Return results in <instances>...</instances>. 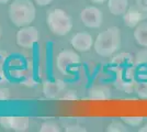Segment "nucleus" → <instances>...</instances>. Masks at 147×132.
<instances>
[{
  "mask_svg": "<svg viewBox=\"0 0 147 132\" xmlns=\"http://www.w3.org/2000/svg\"><path fill=\"white\" fill-rule=\"evenodd\" d=\"M121 47V30L117 26H111L99 33L94 40L93 49L102 57L113 55Z\"/></svg>",
  "mask_w": 147,
  "mask_h": 132,
  "instance_id": "f257e3e1",
  "label": "nucleus"
},
{
  "mask_svg": "<svg viewBox=\"0 0 147 132\" xmlns=\"http://www.w3.org/2000/svg\"><path fill=\"white\" fill-rule=\"evenodd\" d=\"M36 16V9L31 0H14L9 7V18L18 28L30 25Z\"/></svg>",
  "mask_w": 147,
  "mask_h": 132,
  "instance_id": "f03ea898",
  "label": "nucleus"
},
{
  "mask_svg": "<svg viewBox=\"0 0 147 132\" xmlns=\"http://www.w3.org/2000/svg\"><path fill=\"white\" fill-rule=\"evenodd\" d=\"M46 23L51 31L56 35H66L73 29V21L66 11L56 8L47 13Z\"/></svg>",
  "mask_w": 147,
  "mask_h": 132,
  "instance_id": "7ed1b4c3",
  "label": "nucleus"
},
{
  "mask_svg": "<svg viewBox=\"0 0 147 132\" xmlns=\"http://www.w3.org/2000/svg\"><path fill=\"white\" fill-rule=\"evenodd\" d=\"M80 63V56L73 50H64L56 56V67L63 75H68L74 66Z\"/></svg>",
  "mask_w": 147,
  "mask_h": 132,
  "instance_id": "20e7f679",
  "label": "nucleus"
},
{
  "mask_svg": "<svg viewBox=\"0 0 147 132\" xmlns=\"http://www.w3.org/2000/svg\"><path fill=\"white\" fill-rule=\"evenodd\" d=\"M38 30L33 25H25L20 28V30L17 32L16 41L20 47L23 49H31L34 46V44L38 41Z\"/></svg>",
  "mask_w": 147,
  "mask_h": 132,
  "instance_id": "39448f33",
  "label": "nucleus"
},
{
  "mask_svg": "<svg viewBox=\"0 0 147 132\" xmlns=\"http://www.w3.org/2000/svg\"><path fill=\"white\" fill-rule=\"evenodd\" d=\"M80 19L87 28L97 29V28H100L103 22V13L97 7L89 6L81 10Z\"/></svg>",
  "mask_w": 147,
  "mask_h": 132,
  "instance_id": "423d86ee",
  "label": "nucleus"
},
{
  "mask_svg": "<svg viewBox=\"0 0 147 132\" xmlns=\"http://www.w3.org/2000/svg\"><path fill=\"white\" fill-rule=\"evenodd\" d=\"M0 126L16 132H24L30 127L28 117H0Z\"/></svg>",
  "mask_w": 147,
  "mask_h": 132,
  "instance_id": "0eeeda50",
  "label": "nucleus"
},
{
  "mask_svg": "<svg viewBox=\"0 0 147 132\" xmlns=\"http://www.w3.org/2000/svg\"><path fill=\"white\" fill-rule=\"evenodd\" d=\"M147 14L145 11L141 10L138 7H131L127 11L123 14V21L124 24L129 28H136L141 22L145 21Z\"/></svg>",
  "mask_w": 147,
  "mask_h": 132,
  "instance_id": "6e6552de",
  "label": "nucleus"
},
{
  "mask_svg": "<svg viewBox=\"0 0 147 132\" xmlns=\"http://www.w3.org/2000/svg\"><path fill=\"white\" fill-rule=\"evenodd\" d=\"M93 39L92 35L87 32H78L71 38L70 44L76 51L79 52H88L91 50L93 45Z\"/></svg>",
  "mask_w": 147,
  "mask_h": 132,
  "instance_id": "1a4fd4ad",
  "label": "nucleus"
},
{
  "mask_svg": "<svg viewBox=\"0 0 147 132\" xmlns=\"http://www.w3.org/2000/svg\"><path fill=\"white\" fill-rule=\"evenodd\" d=\"M108 8L113 16H123L129 9V0H108Z\"/></svg>",
  "mask_w": 147,
  "mask_h": 132,
  "instance_id": "9d476101",
  "label": "nucleus"
},
{
  "mask_svg": "<svg viewBox=\"0 0 147 132\" xmlns=\"http://www.w3.org/2000/svg\"><path fill=\"white\" fill-rule=\"evenodd\" d=\"M65 88V85L63 82H46L43 86L44 95L47 98H56L58 94Z\"/></svg>",
  "mask_w": 147,
  "mask_h": 132,
  "instance_id": "9b49d317",
  "label": "nucleus"
},
{
  "mask_svg": "<svg viewBox=\"0 0 147 132\" xmlns=\"http://www.w3.org/2000/svg\"><path fill=\"white\" fill-rule=\"evenodd\" d=\"M134 39L138 45L147 47V22H141L135 28Z\"/></svg>",
  "mask_w": 147,
  "mask_h": 132,
  "instance_id": "f8f14e48",
  "label": "nucleus"
},
{
  "mask_svg": "<svg viewBox=\"0 0 147 132\" xmlns=\"http://www.w3.org/2000/svg\"><path fill=\"white\" fill-rule=\"evenodd\" d=\"M111 97L110 89L104 86H98V87H93L89 91V99L93 100H107Z\"/></svg>",
  "mask_w": 147,
  "mask_h": 132,
  "instance_id": "ddd939ff",
  "label": "nucleus"
},
{
  "mask_svg": "<svg viewBox=\"0 0 147 132\" xmlns=\"http://www.w3.org/2000/svg\"><path fill=\"white\" fill-rule=\"evenodd\" d=\"M41 132H59L61 128L59 126L54 122V121H45L42 123V126L40 128Z\"/></svg>",
  "mask_w": 147,
  "mask_h": 132,
  "instance_id": "4468645a",
  "label": "nucleus"
},
{
  "mask_svg": "<svg viewBox=\"0 0 147 132\" xmlns=\"http://www.w3.org/2000/svg\"><path fill=\"white\" fill-rule=\"evenodd\" d=\"M135 91L142 99H147V81H143L135 85Z\"/></svg>",
  "mask_w": 147,
  "mask_h": 132,
  "instance_id": "2eb2a0df",
  "label": "nucleus"
},
{
  "mask_svg": "<svg viewBox=\"0 0 147 132\" xmlns=\"http://www.w3.org/2000/svg\"><path fill=\"white\" fill-rule=\"evenodd\" d=\"M107 131L108 132H125L127 131V128L126 126L122 123V122H119V121H113L111 122L110 125L107 128Z\"/></svg>",
  "mask_w": 147,
  "mask_h": 132,
  "instance_id": "dca6fc26",
  "label": "nucleus"
},
{
  "mask_svg": "<svg viewBox=\"0 0 147 132\" xmlns=\"http://www.w3.org/2000/svg\"><path fill=\"white\" fill-rule=\"evenodd\" d=\"M124 123L131 127H137L143 122V117H122L121 118Z\"/></svg>",
  "mask_w": 147,
  "mask_h": 132,
  "instance_id": "f3484780",
  "label": "nucleus"
},
{
  "mask_svg": "<svg viewBox=\"0 0 147 132\" xmlns=\"http://www.w3.org/2000/svg\"><path fill=\"white\" fill-rule=\"evenodd\" d=\"M78 97H77V94L75 90H68L66 94L61 97V99L64 100H76Z\"/></svg>",
  "mask_w": 147,
  "mask_h": 132,
  "instance_id": "a211bd4d",
  "label": "nucleus"
},
{
  "mask_svg": "<svg viewBox=\"0 0 147 132\" xmlns=\"http://www.w3.org/2000/svg\"><path fill=\"white\" fill-rule=\"evenodd\" d=\"M10 97V91L8 88H0V101H3L9 99Z\"/></svg>",
  "mask_w": 147,
  "mask_h": 132,
  "instance_id": "6ab92c4d",
  "label": "nucleus"
},
{
  "mask_svg": "<svg viewBox=\"0 0 147 132\" xmlns=\"http://www.w3.org/2000/svg\"><path fill=\"white\" fill-rule=\"evenodd\" d=\"M136 6L141 10L147 12V0H136Z\"/></svg>",
  "mask_w": 147,
  "mask_h": 132,
  "instance_id": "aec40b11",
  "label": "nucleus"
},
{
  "mask_svg": "<svg viewBox=\"0 0 147 132\" xmlns=\"http://www.w3.org/2000/svg\"><path fill=\"white\" fill-rule=\"evenodd\" d=\"M66 131H86V129L80 126H69L67 127Z\"/></svg>",
  "mask_w": 147,
  "mask_h": 132,
  "instance_id": "412c9836",
  "label": "nucleus"
},
{
  "mask_svg": "<svg viewBox=\"0 0 147 132\" xmlns=\"http://www.w3.org/2000/svg\"><path fill=\"white\" fill-rule=\"evenodd\" d=\"M34 1H35V3L38 5L40 7H45V6H49L53 0H34Z\"/></svg>",
  "mask_w": 147,
  "mask_h": 132,
  "instance_id": "4be33fe9",
  "label": "nucleus"
},
{
  "mask_svg": "<svg viewBox=\"0 0 147 132\" xmlns=\"http://www.w3.org/2000/svg\"><path fill=\"white\" fill-rule=\"evenodd\" d=\"M3 63H5V60L2 57H0V75H2V73H3Z\"/></svg>",
  "mask_w": 147,
  "mask_h": 132,
  "instance_id": "5701e85b",
  "label": "nucleus"
},
{
  "mask_svg": "<svg viewBox=\"0 0 147 132\" xmlns=\"http://www.w3.org/2000/svg\"><path fill=\"white\" fill-rule=\"evenodd\" d=\"M89 1H91L92 3H104L107 0H89Z\"/></svg>",
  "mask_w": 147,
  "mask_h": 132,
  "instance_id": "b1692460",
  "label": "nucleus"
},
{
  "mask_svg": "<svg viewBox=\"0 0 147 132\" xmlns=\"http://www.w3.org/2000/svg\"><path fill=\"white\" fill-rule=\"evenodd\" d=\"M138 131L140 132H147V125H145V126L143 127V128H141V129H138Z\"/></svg>",
  "mask_w": 147,
  "mask_h": 132,
  "instance_id": "393cba45",
  "label": "nucleus"
},
{
  "mask_svg": "<svg viewBox=\"0 0 147 132\" xmlns=\"http://www.w3.org/2000/svg\"><path fill=\"white\" fill-rule=\"evenodd\" d=\"M10 0H0V5H5V3H8Z\"/></svg>",
  "mask_w": 147,
  "mask_h": 132,
  "instance_id": "a878e982",
  "label": "nucleus"
},
{
  "mask_svg": "<svg viewBox=\"0 0 147 132\" xmlns=\"http://www.w3.org/2000/svg\"><path fill=\"white\" fill-rule=\"evenodd\" d=\"M1 34H2V33H1V28H0V39H1Z\"/></svg>",
  "mask_w": 147,
  "mask_h": 132,
  "instance_id": "bb28decb",
  "label": "nucleus"
}]
</instances>
